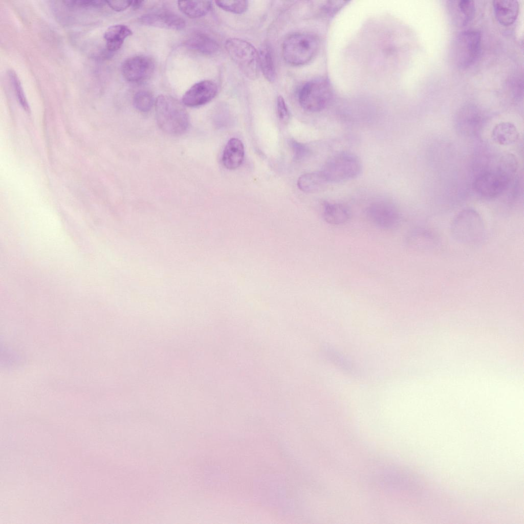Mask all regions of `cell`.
I'll list each match as a JSON object with an SVG mask.
<instances>
[{
    "label": "cell",
    "mask_w": 524,
    "mask_h": 524,
    "mask_svg": "<svg viewBox=\"0 0 524 524\" xmlns=\"http://www.w3.org/2000/svg\"><path fill=\"white\" fill-rule=\"evenodd\" d=\"M157 124L164 133L173 136L181 135L189 127V116L184 106L175 98L161 95L155 101Z\"/></svg>",
    "instance_id": "obj_1"
},
{
    "label": "cell",
    "mask_w": 524,
    "mask_h": 524,
    "mask_svg": "<svg viewBox=\"0 0 524 524\" xmlns=\"http://www.w3.org/2000/svg\"><path fill=\"white\" fill-rule=\"evenodd\" d=\"M319 42L314 35L309 33H296L284 40L282 55L289 64L299 66L305 64L316 56Z\"/></svg>",
    "instance_id": "obj_2"
},
{
    "label": "cell",
    "mask_w": 524,
    "mask_h": 524,
    "mask_svg": "<svg viewBox=\"0 0 524 524\" xmlns=\"http://www.w3.org/2000/svg\"><path fill=\"white\" fill-rule=\"evenodd\" d=\"M362 164L355 155L341 152L330 157L320 170L328 183H339L357 177Z\"/></svg>",
    "instance_id": "obj_3"
},
{
    "label": "cell",
    "mask_w": 524,
    "mask_h": 524,
    "mask_svg": "<svg viewBox=\"0 0 524 524\" xmlns=\"http://www.w3.org/2000/svg\"><path fill=\"white\" fill-rule=\"evenodd\" d=\"M451 231L457 241L473 244L483 238L485 226L479 213L474 209L468 208L455 216L451 224Z\"/></svg>",
    "instance_id": "obj_4"
},
{
    "label": "cell",
    "mask_w": 524,
    "mask_h": 524,
    "mask_svg": "<svg viewBox=\"0 0 524 524\" xmlns=\"http://www.w3.org/2000/svg\"><path fill=\"white\" fill-rule=\"evenodd\" d=\"M228 54L242 72L249 78L256 79L259 72L258 52L246 40L230 38L225 42Z\"/></svg>",
    "instance_id": "obj_5"
},
{
    "label": "cell",
    "mask_w": 524,
    "mask_h": 524,
    "mask_svg": "<svg viewBox=\"0 0 524 524\" xmlns=\"http://www.w3.org/2000/svg\"><path fill=\"white\" fill-rule=\"evenodd\" d=\"M332 97V91L329 82L324 78L311 80L300 88L298 101L304 110L318 112L324 109Z\"/></svg>",
    "instance_id": "obj_6"
},
{
    "label": "cell",
    "mask_w": 524,
    "mask_h": 524,
    "mask_svg": "<svg viewBox=\"0 0 524 524\" xmlns=\"http://www.w3.org/2000/svg\"><path fill=\"white\" fill-rule=\"evenodd\" d=\"M481 34L475 30L460 32L455 36L452 45L454 62L460 68L465 69L476 60L481 50Z\"/></svg>",
    "instance_id": "obj_7"
},
{
    "label": "cell",
    "mask_w": 524,
    "mask_h": 524,
    "mask_svg": "<svg viewBox=\"0 0 524 524\" xmlns=\"http://www.w3.org/2000/svg\"><path fill=\"white\" fill-rule=\"evenodd\" d=\"M513 178L507 173L490 167L475 178L472 187L478 195L486 198H494L502 194L508 188Z\"/></svg>",
    "instance_id": "obj_8"
},
{
    "label": "cell",
    "mask_w": 524,
    "mask_h": 524,
    "mask_svg": "<svg viewBox=\"0 0 524 524\" xmlns=\"http://www.w3.org/2000/svg\"><path fill=\"white\" fill-rule=\"evenodd\" d=\"M366 213L374 225L384 229L394 228L400 220L399 211L396 206L385 200L372 202L367 207Z\"/></svg>",
    "instance_id": "obj_9"
},
{
    "label": "cell",
    "mask_w": 524,
    "mask_h": 524,
    "mask_svg": "<svg viewBox=\"0 0 524 524\" xmlns=\"http://www.w3.org/2000/svg\"><path fill=\"white\" fill-rule=\"evenodd\" d=\"M483 121V115L479 109L473 105H467L458 112L455 118V127L463 135L473 136L481 129Z\"/></svg>",
    "instance_id": "obj_10"
},
{
    "label": "cell",
    "mask_w": 524,
    "mask_h": 524,
    "mask_svg": "<svg viewBox=\"0 0 524 524\" xmlns=\"http://www.w3.org/2000/svg\"><path fill=\"white\" fill-rule=\"evenodd\" d=\"M154 63L147 56L137 55L126 59L122 65V73L124 78L132 82L145 80L152 73Z\"/></svg>",
    "instance_id": "obj_11"
},
{
    "label": "cell",
    "mask_w": 524,
    "mask_h": 524,
    "mask_svg": "<svg viewBox=\"0 0 524 524\" xmlns=\"http://www.w3.org/2000/svg\"><path fill=\"white\" fill-rule=\"evenodd\" d=\"M217 87L212 81L204 80L195 83L184 94L183 103L189 107L204 105L216 95Z\"/></svg>",
    "instance_id": "obj_12"
},
{
    "label": "cell",
    "mask_w": 524,
    "mask_h": 524,
    "mask_svg": "<svg viewBox=\"0 0 524 524\" xmlns=\"http://www.w3.org/2000/svg\"><path fill=\"white\" fill-rule=\"evenodd\" d=\"M139 21L145 26L174 30L183 29L185 26V21L181 17L167 10L145 14L140 17Z\"/></svg>",
    "instance_id": "obj_13"
},
{
    "label": "cell",
    "mask_w": 524,
    "mask_h": 524,
    "mask_svg": "<svg viewBox=\"0 0 524 524\" xmlns=\"http://www.w3.org/2000/svg\"><path fill=\"white\" fill-rule=\"evenodd\" d=\"M493 6L495 16L503 26L513 24L519 13V3L515 0L494 1Z\"/></svg>",
    "instance_id": "obj_14"
},
{
    "label": "cell",
    "mask_w": 524,
    "mask_h": 524,
    "mask_svg": "<svg viewBox=\"0 0 524 524\" xmlns=\"http://www.w3.org/2000/svg\"><path fill=\"white\" fill-rule=\"evenodd\" d=\"M449 7L453 20L458 26H465L473 18L475 13L474 2L471 0L450 1Z\"/></svg>",
    "instance_id": "obj_15"
},
{
    "label": "cell",
    "mask_w": 524,
    "mask_h": 524,
    "mask_svg": "<svg viewBox=\"0 0 524 524\" xmlns=\"http://www.w3.org/2000/svg\"><path fill=\"white\" fill-rule=\"evenodd\" d=\"M244 155L242 142L237 138H232L228 141L223 151V164L228 169H235L242 164Z\"/></svg>",
    "instance_id": "obj_16"
},
{
    "label": "cell",
    "mask_w": 524,
    "mask_h": 524,
    "mask_svg": "<svg viewBox=\"0 0 524 524\" xmlns=\"http://www.w3.org/2000/svg\"><path fill=\"white\" fill-rule=\"evenodd\" d=\"M491 137L496 143L506 146L513 144L518 140L519 133L512 123L503 122L494 126L491 132Z\"/></svg>",
    "instance_id": "obj_17"
},
{
    "label": "cell",
    "mask_w": 524,
    "mask_h": 524,
    "mask_svg": "<svg viewBox=\"0 0 524 524\" xmlns=\"http://www.w3.org/2000/svg\"><path fill=\"white\" fill-rule=\"evenodd\" d=\"M132 34L131 30L125 25H115L109 27L104 34L107 49L110 52L117 51L122 46L124 39Z\"/></svg>",
    "instance_id": "obj_18"
},
{
    "label": "cell",
    "mask_w": 524,
    "mask_h": 524,
    "mask_svg": "<svg viewBox=\"0 0 524 524\" xmlns=\"http://www.w3.org/2000/svg\"><path fill=\"white\" fill-rule=\"evenodd\" d=\"M323 216L329 224L340 225L344 224L350 217L348 208L340 203L325 202Z\"/></svg>",
    "instance_id": "obj_19"
},
{
    "label": "cell",
    "mask_w": 524,
    "mask_h": 524,
    "mask_svg": "<svg viewBox=\"0 0 524 524\" xmlns=\"http://www.w3.org/2000/svg\"><path fill=\"white\" fill-rule=\"evenodd\" d=\"M328 183L321 171H318L300 176L297 181V186L302 191L314 193L324 190Z\"/></svg>",
    "instance_id": "obj_20"
},
{
    "label": "cell",
    "mask_w": 524,
    "mask_h": 524,
    "mask_svg": "<svg viewBox=\"0 0 524 524\" xmlns=\"http://www.w3.org/2000/svg\"><path fill=\"white\" fill-rule=\"evenodd\" d=\"M185 45L189 49L206 54L214 53L219 49V45L214 39L201 33L192 35L185 41Z\"/></svg>",
    "instance_id": "obj_21"
},
{
    "label": "cell",
    "mask_w": 524,
    "mask_h": 524,
    "mask_svg": "<svg viewBox=\"0 0 524 524\" xmlns=\"http://www.w3.org/2000/svg\"><path fill=\"white\" fill-rule=\"evenodd\" d=\"M179 10L189 18H196L206 15L211 10L212 2L208 1H179Z\"/></svg>",
    "instance_id": "obj_22"
},
{
    "label": "cell",
    "mask_w": 524,
    "mask_h": 524,
    "mask_svg": "<svg viewBox=\"0 0 524 524\" xmlns=\"http://www.w3.org/2000/svg\"><path fill=\"white\" fill-rule=\"evenodd\" d=\"M259 68L269 82L275 78V69L272 49L267 43L261 46L258 52Z\"/></svg>",
    "instance_id": "obj_23"
},
{
    "label": "cell",
    "mask_w": 524,
    "mask_h": 524,
    "mask_svg": "<svg viewBox=\"0 0 524 524\" xmlns=\"http://www.w3.org/2000/svg\"><path fill=\"white\" fill-rule=\"evenodd\" d=\"M154 103L152 95L147 91L137 92L133 98L135 107L141 112H147L151 110Z\"/></svg>",
    "instance_id": "obj_24"
},
{
    "label": "cell",
    "mask_w": 524,
    "mask_h": 524,
    "mask_svg": "<svg viewBox=\"0 0 524 524\" xmlns=\"http://www.w3.org/2000/svg\"><path fill=\"white\" fill-rule=\"evenodd\" d=\"M8 75L18 102L26 112L30 113V107L17 74L13 70H10L8 71Z\"/></svg>",
    "instance_id": "obj_25"
},
{
    "label": "cell",
    "mask_w": 524,
    "mask_h": 524,
    "mask_svg": "<svg viewBox=\"0 0 524 524\" xmlns=\"http://www.w3.org/2000/svg\"><path fill=\"white\" fill-rule=\"evenodd\" d=\"M215 3L223 10L235 14L245 12L248 7L247 1H216Z\"/></svg>",
    "instance_id": "obj_26"
},
{
    "label": "cell",
    "mask_w": 524,
    "mask_h": 524,
    "mask_svg": "<svg viewBox=\"0 0 524 524\" xmlns=\"http://www.w3.org/2000/svg\"><path fill=\"white\" fill-rule=\"evenodd\" d=\"M290 145L292 149L294 157L297 161L302 160L307 157L309 152V149L304 145L295 140H291Z\"/></svg>",
    "instance_id": "obj_27"
},
{
    "label": "cell",
    "mask_w": 524,
    "mask_h": 524,
    "mask_svg": "<svg viewBox=\"0 0 524 524\" xmlns=\"http://www.w3.org/2000/svg\"><path fill=\"white\" fill-rule=\"evenodd\" d=\"M63 3L69 7H99L106 4V1H64Z\"/></svg>",
    "instance_id": "obj_28"
},
{
    "label": "cell",
    "mask_w": 524,
    "mask_h": 524,
    "mask_svg": "<svg viewBox=\"0 0 524 524\" xmlns=\"http://www.w3.org/2000/svg\"><path fill=\"white\" fill-rule=\"evenodd\" d=\"M276 108L279 119L283 122H287L290 118V113L286 102L281 96H278L277 98Z\"/></svg>",
    "instance_id": "obj_29"
},
{
    "label": "cell",
    "mask_w": 524,
    "mask_h": 524,
    "mask_svg": "<svg viewBox=\"0 0 524 524\" xmlns=\"http://www.w3.org/2000/svg\"><path fill=\"white\" fill-rule=\"evenodd\" d=\"M132 1H106V4L113 10L121 12L131 6Z\"/></svg>",
    "instance_id": "obj_30"
},
{
    "label": "cell",
    "mask_w": 524,
    "mask_h": 524,
    "mask_svg": "<svg viewBox=\"0 0 524 524\" xmlns=\"http://www.w3.org/2000/svg\"><path fill=\"white\" fill-rule=\"evenodd\" d=\"M143 1H132L131 6L134 9H139L142 5Z\"/></svg>",
    "instance_id": "obj_31"
}]
</instances>
